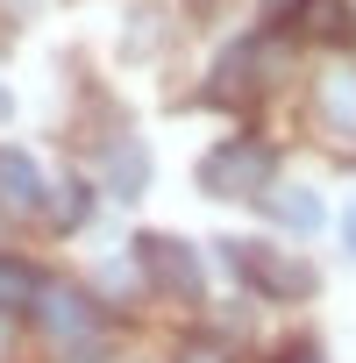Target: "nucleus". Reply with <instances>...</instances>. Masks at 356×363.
<instances>
[{
	"instance_id": "1",
	"label": "nucleus",
	"mask_w": 356,
	"mask_h": 363,
	"mask_svg": "<svg viewBox=\"0 0 356 363\" xmlns=\"http://www.w3.org/2000/svg\"><path fill=\"white\" fill-rule=\"evenodd\" d=\"M271 171H278V157H271L264 143L235 135V143L207 150V164H200V186H207L214 200H250V193H271Z\"/></svg>"
},
{
	"instance_id": "2",
	"label": "nucleus",
	"mask_w": 356,
	"mask_h": 363,
	"mask_svg": "<svg viewBox=\"0 0 356 363\" xmlns=\"http://www.w3.org/2000/svg\"><path fill=\"white\" fill-rule=\"evenodd\" d=\"M228 264H243V285H257L264 299H306L313 292V271L292 264V257H271L264 242H221Z\"/></svg>"
},
{
	"instance_id": "3",
	"label": "nucleus",
	"mask_w": 356,
	"mask_h": 363,
	"mask_svg": "<svg viewBox=\"0 0 356 363\" xmlns=\"http://www.w3.org/2000/svg\"><path fill=\"white\" fill-rule=\"evenodd\" d=\"M36 320H43V335L65 342V349H79V342L100 335V306H93L79 285H43V292H36Z\"/></svg>"
},
{
	"instance_id": "4",
	"label": "nucleus",
	"mask_w": 356,
	"mask_h": 363,
	"mask_svg": "<svg viewBox=\"0 0 356 363\" xmlns=\"http://www.w3.org/2000/svg\"><path fill=\"white\" fill-rule=\"evenodd\" d=\"M135 257L150 264V278H157L171 299H200V257L178 242V235H143V242H135Z\"/></svg>"
},
{
	"instance_id": "5",
	"label": "nucleus",
	"mask_w": 356,
	"mask_h": 363,
	"mask_svg": "<svg viewBox=\"0 0 356 363\" xmlns=\"http://www.w3.org/2000/svg\"><path fill=\"white\" fill-rule=\"evenodd\" d=\"M313 114H321V128L356 135V65H328V72H321V86H313Z\"/></svg>"
},
{
	"instance_id": "6",
	"label": "nucleus",
	"mask_w": 356,
	"mask_h": 363,
	"mask_svg": "<svg viewBox=\"0 0 356 363\" xmlns=\"http://www.w3.org/2000/svg\"><path fill=\"white\" fill-rule=\"evenodd\" d=\"M250 93H257V43H235V50L214 65L207 100H214V107H250Z\"/></svg>"
},
{
	"instance_id": "7",
	"label": "nucleus",
	"mask_w": 356,
	"mask_h": 363,
	"mask_svg": "<svg viewBox=\"0 0 356 363\" xmlns=\"http://www.w3.org/2000/svg\"><path fill=\"white\" fill-rule=\"evenodd\" d=\"M285 22L306 36V43H349V0H292L285 8Z\"/></svg>"
},
{
	"instance_id": "8",
	"label": "nucleus",
	"mask_w": 356,
	"mask_h": 363,
	"mask_svg": "<svg viewBox=\"0 0 356 363\" xmlns=\"http://www.w3.org/2000/svg\"><path fill=\"white\" fill-rule=\"evenodd\" d=\"M0 207L8 214H36L43 207V171L22 150H0Z\"/></svg>"
},
{
	"instance_id": "9",
	"label": "nucleus",
	"mask_w": 356,
	"mask_h": 363,
	"mask_svg": "<svg viewBox=\"0 0 356 363\" xmlns=\"http://www.w3.org/2000/svg\"><path fill=\"white\" fill-rule=\"evenodd\" d=\"M36 292H43L36 264H22V257H0V313H15V306H36Z\"/></svg>"
},
{
	"instance_id": "10",
	"label": "nucleus",
	"mask_w": 356,
	"mask_h": 363,
	"mask_svg": "<svg viewBox=\"0 0 356 363\" xmlns=\"http://www.w3.org/2000/svg\"><path fill=\"white\" fill-rule=\"evenodd\" d=\"M143 178H150L143 143H114V150H107V186H114L121 200H135V193H143Z\"/></svg>"
},
{
	"instance_id": "11",
	"label": "nucleus",
	"mask_w": 356,
	"mask_h": 363,
	"mask_svg": "<svg viewBox=\"0 0 356 363\" xmlns=\"http://www.w3.org/2000/svg\"><path fill=\"white\" fill-rule=\"evenodd\" d=\"M271 214H278L285 228H321V200H313L306 186H278V193H271Z\"/></svg>"
},
{
	"instance_id": "12",
	"label": "nucleus",
	"mask_w": 356,
	"mask_h": 363,
	"mask_svg": "<svg viewBox=\"0 0 356 363\" xmlns=\"http://www.w3.org/2000/svg\"><path fill=\"white\" fill-rule=\"evenodd\" d=\"M86 207H93V193H86V186H65V193H57V214H50V221H57V228H79V221H86Z\"/></svg>"
},
{
	"instance_id": "13",
	"label": "nucleus",
	"mask_w": 356,
	"mask_h": 363,
	"mask_svg": "<svg viewBox=\"0 0 356 363\" xmlns=\"http://www.w3.org/2000/svg\"><path fill=\"white\" fill-rule=\"evenodd\" d=\"M178 363H235V356H228L221 342H207V335H200V342H186V349H178Z\"/></svg>"
},
{
	"instance_id": "14",
	"label": "nucleus",
	"mask_w": 356,
	"mask_h": 363,
	"mask_svg": "<svg viewBox=\"0 0 356 363\" xmlns=\"http://www.w3.org/2000/svg\"><path fill=\"white\" fill-rule=\"evenodd\" d=\"M0 15H8V22H22V15H36V0H0Z\"/></svg>"
},
{
	"instance_id": "15",
	"label": "nucleus",
	"mask_w": 356,
	"mask_h": 363,
	"mask_svg": "<svg viewBox=\"0 0 356 363\" xmlns=\"http://www.w3.org/2000/svg\"><path fill=\"white\" fill-rule=\"evenodd\" d=\"M8 349H15V328H8V313H0V363H8Z\"/></svg>"
},
{
	"instance_id": "16",
	"label": "nucleus",
	"mask_w": 356,
	"mask_h": 363,
	"mask_svg": "<svg viewBox=\"0 0 356 363\" xmlns=\"http://www.w3.org/2000/svg\"><path fill=\"white\" fill-rule=\"evenodd\" d=\"M349 250H356V207H349Z\"/></svg>"
},
{
	"instance_id": "17",
	"label": "nucleus",
	"mask_w": 356,
	"mask_h": 363,
	"mask_svg": "<svg viewBox=\"0 0 356 363\" xmlns=\"http://www.w3.org/2000/svg\"><path fill=\"white\" fill-rule=\"evenodd\" d=\"M200 8H207V0H200Z\"/></svg>"
}]
</instances>
